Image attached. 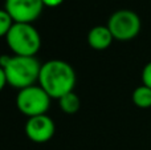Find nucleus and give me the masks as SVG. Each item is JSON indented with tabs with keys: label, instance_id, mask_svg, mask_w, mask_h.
<instances>
[{
	"label": "nucleus",
	"instance_id": "1",
	"mask_svg": "<svg viewBox=\"0 0 151 150\" xmlns=\"http://www.w3.org/2000/svg\"><path fill=\"white\" fill-rule=\"evenodd\" d=\"M39 82L50 98L60 100L63 96L73 92L76 85L74 69L63 60L47 61L41 65Z\"/></svg>",
	"mask_w": 151,
	"mask_h": 150
},
{
	"label": "nucleus",
	"instance_id": "2",
	"mask_svg": "<svg viewBox=\"0 0 151 150\" xmlns=\"http://www.w3.org/2000/svg\"><path fill=\"white\" fill-rule=\"evenodd\" d=\"M0 66L4 69L8 84L20 90L39 81L41 71L35 56H1Z\"/></svg>",
	"mask_w": 151,
	"mask_h": 150
},
{
	"label": "nucleus",
	"instance_id": "3",
	"mask_svg": "<svg viewBox=\"0 0 151 150\" xmlns=\"http://www.w3.org/2000/svg\"><path fill=\"white\" fill-rule=\"evenodd\" d=\"M5 39L16 56H35L41 47L40 33L29 23H13Z\"/></svg>",
	"mask_w": 151,
	"mask_h": 150
},
{
	"label": "nucleus",
	"instance_id": "4",
	"mask_svg": "<svg viewBox=\"0 0 151 150\" xmlns=\"http://www.w3.org/2000/svg\"><path fill=\"white\" fill-rule=\"evenodd\" d=\"M50 97L41 87L32 85L19 92L16 98L17 109L28 117H36L45 114L49 109Z\"/></svg>",
	"mask_w": 151,
	"mask_h": 150
},
{
	"label": "nucleus",
	"instance_id": "5",
	"mask_svg": "<svg viewBox=\"0 0 151 150\" xmlns=\"http://www.w3.org/2000/svg\"><path fill=\"white\" fill-rule=\"evenodd\" d=\"M141 25L139 16L130 9H119L114 12L107 23V28L110 29L113 37L119 41H127L138 36Z\"/></svg>",
	"mask_w": 151,
	"mask_h": 150
},
{
	"label": "nucleus",
	"instance_id": "6",
	"mask_svg": "<svg viewBox=\"0 0 151 150\" xmlns=\"http://www.w3.org/2000/svg\"><path fill=\"white\" fill-rule=\"evenodd\" d=\"M42 0H5L4 9L9 13L15 23L35 21L42 12Z\"/></svg>",
	"mask_w": 151,
	"mask_h": 150
},
{
	"label": "nucleus",
	"instance_id": "7",
	"mask_svg": "<svg viewBox=\"0 0 151 150\" xmlns=\"http://www.w3.org/2000/svg\"><path fill=\"white\" fill-rule=\"evenodd\" d=\"M55 122L47 114L29 117L25 124L27 137L37 144H44L52 140V137L55 136Z\"/></svg>",
	"mask_w": 151,
	"mask_h": 150
},
{
	"label": "nucleus",
	"instance_id": "8",
	"mask_svg": "<svg viewBox=\"0 0 151 150\" xmlns=\"http://www.w3.org/2000/svg\"><path fill=\"white\" fill-rule=\"evenodd\" d=\"M113 40H114V37H113L110 29L104 25H98L91 28L88 35L89 45L93 49H97V50H104L106 48H109L111 45Z\"/></svg>",
	"mask_w": 151,
	"mask_h": 150
},
{
	"label": "nucleus",
	"instance_id": "9",
	"mask_svg": "<svg viewBox=\"0 0 151 150\" xmlns=\"http://www.w3.org/2000/svg\"><path fill=\"white\" fill-rule=\"evenodd\" d=\"M133 102L141 109L151 108V88L142 84L133 92Z\"/></svg>",
	"mask_w": 151,
	"mask_h": 150
},
{
	"label": "nucleus",
	"instance_id": "10",
	"mask_svg": "<svg viewBox=\"0 0 151 150\" xmlns=\"http://www.w3.org/2000/svg\"><path fill=\"white\" fill-rule=\"evenodd\" d=\"M58 104H60V108L63 112H65L66 114H73L80 109L81 101H80V97L74 92H70L68 94L63 96L58 100Z\"/></svg>",
	"mask_w": 151,
	"mask_h": 150
},
{
	"label": "nucleus",
	"instance_id": "11",
	"mask_svg": "<svg viewBox=\"0 0 151 150\" xmlns=\"http://www.w3.org/2000/svg\"><path fill=\"white\" fill-rule=\"evenodd\" d=\"M13 23L12 17L9 16V13L5 9H0V37L7 36L9 29L12 28Z\"/></svg>",
	"mask_w": 151,
	"mask_h": 150
},
{
	"label": "nucleus",
	"instance_id": "12",
	"mask_svg": "<svg viewBox=\"0 0 151 150\" xmlns=\"http://www.w3.org/2000/svg\"><path fill=\"white\" fill-rule=\"evenodd\" d=\"M142 84L151 88V61L145 65L142 71Z\"/></svg>",
	"mask_w": 151,
	"mask_h": 150
},
{
	"label": "nucleus",
	"instance_id": "13",
	"mask_svg": "<svg viewBox=\"0 0 151 150\" xmlns=\"http://www.w3.org/2000/svg\"><path fill=\"white\" fill-rule=\"evenodd\" d=\"M8 82H7V76H5V72H4V69L0 66V92L3 90V88L7 85Z\"/></svg>",
	"mask_w": 151,
	"mask_h": 150
},
{
	"label": "nucleus",
	"instance_id": "14",
	"mask_svg": "<svg viewBox=\"0 0 151 150\" xmlns=\"http://www.w3.org/2000/svg\"><path fill=\"white\" fill-rule=\"evenodd\" d=\"M63 1L64 0H42L44 5H47V7H57V5H60Z\"/></svg>",
	"mask_w": 151,
	"mask_h": 150
}]
</instances>
